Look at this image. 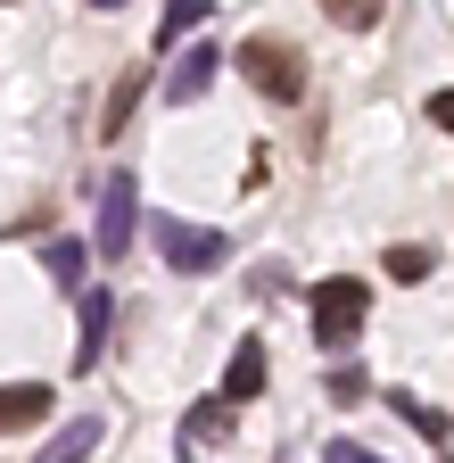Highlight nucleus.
<instances>
[{
	"mask_svg": "<svg viewBox=\"0 0 454 463\" xmlns=\"http://www.w3.org/2000/svg\"><path fill=\"white\" fill-rule=\"evenodd\" d=\"M330 17H338V25H372L380 9H372V0H330Z\"/></svg>",
	"mask_w": 454,
	"mask_h": 463,
	"instance_id": "18",
	"label": "nucleus"
},
{
	"mask_svg": "<svg viewBox=\"0 0 454 463\" xmlns=\"http://www.w3.org/2000/svg\"><path fill=\"white\" fill-rule=\"evenodd\" d=\"M99 439H107V422H99V414H75L67 430H50V439H42V455H33V463H83Z\"/></svg>",
	"mask_w": 454,
	"mask_h": 463,
	"instance_id": "8",
	"label": "nucleus"
},
{
	"mask_svg": "<svg viewBox=\"0 0 454 463\" xmlns=\"http://www.w3.org/2000/svg\"><path fill=\"white\" fill-rule=\"evenodd\" d=\"M240 422V405H223V397H199L190 405V422H182V447H207V439H223Z\"/></svg>",
	"mask_w": 454,
	"mask_h": 463,
	"instance_id": "10",
	"label": "nucleus"
},
{
	"mask_svg": "<svg viewBox=\"0 0 454 463\" xmlns=\"http://www.w3.org/2000/svg\"><path fill=\"white\" fill-rule=\"evenodd\" d=\"M133 99H141V75H125L116 91H107V133H125V116H133Z\"/></svg>",
	"mask_w": 454,
	"mask_h": 463,
	"instance_id": "15",
	"label": "nucleus"
},
{
	"mask_svg": "<svg viewBox=\"0 0 454 463\" xmlns=\"http://www.w3.org/2000/svg\"><path fill=\"white\" fill-rule=\"evenodd\" d=\"M388 405H396V414H405L430 447H446V430H454V422H446V405H422V397H405V389H388Z\"/></svg>",
	"mask_w": 454,
	"mask_h": 463,
	"instance_id": "12",
	"label": "nucleus"
},
{
	"mask_svg": "<svg viewBox=\"0 0 454 463\" xmlns=\"http://www.w3.org/2000/svg\"><path fill=\"white\" fill-rule=\"evenodd\" d=\"M364 389H372V373H356V364H338V373H330V397H338V405H356Z\"/></svg>",
	"mask_w": 454,
	"mask_h": 463,
	"instance_id": "16",
	"label": "nucleus"
},
{
	"mask_svg": "<svg viewBox=\"0 0 454 463\" xmlns=\"http://www.w3.org/2000/svg\"><path fill=\"white\" fill-rule=\"evenodd\" d=\"M215 75H223V50H207V42H199V50H182V58H174V75H165V99L190 108V99H207V83H215Z\"/></svg>",
	"mask_w": 454,
	"mask_h": 463,
	"instance_id": "6",
	"label": "nucleus"
},
{
	"mask_svg": "<svg viewBox=\"0 0 454 463\" xmlns=\"http://www.w3.org/2000/svg\"><path fill=\"white\" fill-rule=\"evenodd\" d=\"M380 273H388V281H405V289H413V281H430V249H413V241H396V249L380 257Z\"/></svg>",
	"mask_w": 454,
	"mask_h": 463,
	"instance_id": "13",
	"label": "nucleus"
},
{
	"mask_svg": "<svg viewBox=\"0 0 454 463\" xmlns=\"http://www.w3.org/2000/svg\"><path fill=\"white\" fill-rule=\"evenodd\" d=\"M133 215H141V199H133V174L116 165L107 174V191H99V257L116 265L125 249H133Z\"/></svg>",
	"mask_w": 454,
	"mask_h": 463,
	"instance_id": "4",
	"label": "nucleus"
},
{
	"mask_svg": "<svg viewBox=\"0 0 454 463\" xmlns=\"http://www.w3.org/2000/svg\"><path fill=\"white\" fill-rule=\"evenodd\" d=\"M430 116H438V133H454V91H438V99H430Z\"/></svg>",
	"mask_w": 454,
	"mask_h": 463,
	"instance_id": "19",
	"label": "nucleus"
},
{
	"mask_svg": "<svg viewBox=\"0 0 454 463\" xmlns=\"http://www.w3.org/2000/svg\"><path fill=\"white\" fill-rule=\"evenodd\" d=\"M207 17H215V0H174V9L157 17V50H174V42H182V33H199Z\"/></svg>",
	"mask_w": 454,
	"mask_h": 463,
	"instance_id": "11",
	"label": "nucleus"
},
{
	"mask_svg": "<svg viewBox=\"0 0 454 463\" xmlns=\"http://www.w3.org/2000/svg\"><path fill=\"white\" fill-rule=\"evenodd\" d=\"M364 315H372V281L330 273V281L314 289V339H322V347H356V339H364Z\"/></svg>",
	"mask_w": 454,
	"mask_h": 463,
	"instance_id": "1",
	"label": "nucleus"
},
{
	"mask_svg": "<svg viewBox=\"0 0 454 463\" xmlns=\"http://www.w3.org/2000/svg\"><path fill=\"white\" fill-rule=\"evenodd\" d=\"M322 463H380V455H372V447H356V439H330V447H322Z\"/></svg>",
	"mask_w": 454,
	"mask_h": 463,
	"instance_id": "17",
	"label": "nucleus"
},
{
	"mask_svg": "<svg viewBox=\"0 0 454 463\" xmlns=\"http://www.w3.org/2000/svg\"><path fill=\"white\" fill-rule=\"evenodd\" d=\"M157 257H165V273H215L223 257H232V241H223V232H207V223L157 215Z\"/></svg>",
	"mask_w": 454,
	"mask_h": 463,
	"instance_id": "3",
	"label": "nucleus"
},
{
	"mask_svg": "<svg viewBox=\"0 0 454 463\" xmlns=\"http://www.w3.org/2000/svg\"><path fill=\"white\" fill-rule=\"evenodd\" d=\"M446 463H454V455H446Z\"/></svg>",
	"mask_w": 454,
	"mask_h": 463,
	"instance_id": "20",
	"label": "nucleus"
},
{
	"mask_svg": "<svg viewBox=\"0 0 454 463\" xmlns=\"http://www.w3.org/2000/svg\"><path fill=\"white\" fill-rule=\"evenodd\" d=\"M83 241H50V281H59V289H83Z\"/></svg>",
	"mask_w": 454,
	"mask_h": 463,
	"instance_id": "14",
	"label": "nucleus"
},
{
	"mask_svg": "<svg viewBox=\"0 0 454 463\" xmlns=\"http://www.w3.org/2000/svg\"><path fill=\"white\" fill-rule=\"evenodd\" d=\"M256 389H264V347L240 339V347H232V364H223V405H248Z\"/></svg>",
	"mask_w": 454,
	"mask_h": 463,
	"instance_id": "9",
	"label": "nucleus"
},
{
	"mask_svg": "<svg viewBox=\"0 0 454 463\" xmlns=\"http://www.w3.org/2000/svg\"><path fill=\"white\" fill-rule=\"evenodd\" d=\"M240 75H256L264 99H306V50L281 33H248L240 42Z\"/></svg>",
	"mask_w": 454,
	"mask_h": 463,
	"instance_id": "2",
	"label": "nucleus"
},
{
	"mask_svg": "<svg viewBox=\"0 0 454 463\" xmlns=\"http://www.w3.org/2000/svg\"><path fill=\"white\" fill-rule=\"evenodd\" d=\"M116 331V307H107V289H83V339H75V373H99V347Z\"/></svg>",
	"mask_w": 454,
	"mask_h": 463,
	"instance_id": "7",
	"label": "nucleus"
},
{
	"mask_svg": "<svg viewBox=\"0 0 454 463\" xmlns=\"http://www.w3.org/2000/svg\"><path fill=\"white\" fill-rule=\"evenodd\" d=\"M50 405H59V397H50L42 381H0V439H9V430H42Z\"/></svg>",
	"mask_w": 454,
	"mask_h": 463,
	"instance_id": "5",
	"label": "nucleus"
}]
</instances>
